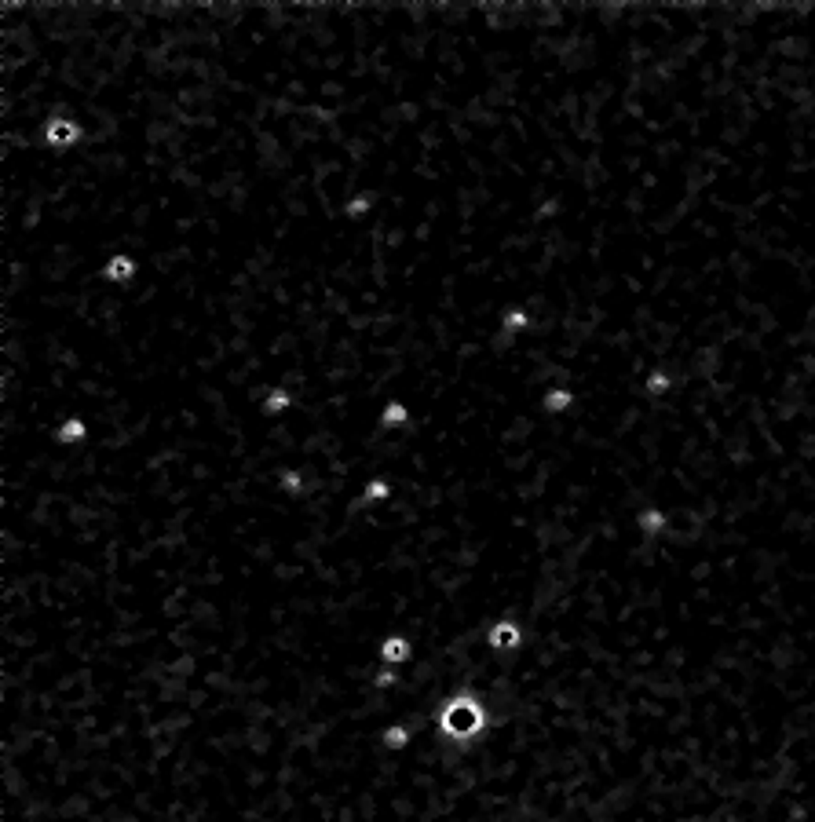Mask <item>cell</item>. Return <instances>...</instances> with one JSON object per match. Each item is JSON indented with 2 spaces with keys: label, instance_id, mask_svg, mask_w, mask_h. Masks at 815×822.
Segmentation results:
<instances>
[{
  "label": "cell",
  "instance_id": "cell-1",
  "mask_svg": "<svg viewBox=\"0 0 815 822\" xmlns=\"http://www.w3.org/2000/svg\"><path fill=\"white\" fill-rule=\"evenodd\" d=\"M468 716H472V720H483L479 702H472V698H457V702L443 713V727H446L450 735H464L468 727H472V723H468Z\"/></svg>",
  "mask_w": 815,
  "mask_h": 822
},
{
  "label": "cell",
  "instance_id": "cell-2",
  "mask_svg": "<svg viewBox=\"0 0 815 822\" xmlns=\"http://www.w3.org/2000/svg\"><path fill=\"white\" fill-rule=\"evenodd\" d=\"M44 139H48L51 146H66V143L77 139V124H70L66 117H51L48 129H44Z\"/></svg>",
  "mask_w": 815,
  "mask_h": 822
},
{
  "label": "cell",
  "instance_id": "cell-3",
  "mask_svg": "<svg viewBox=\"0 0 815 822\" xmlns=\"http://www.w3.org/2000/svg\"><path fill=\"white\" fill-rule=\"evenodd\" d=\"M381 658L391 661V666H399V661L410 658V643H406V636H388V640L381 643Z\"/></svg>",
  "mask_w": 815,
  "mask_h": 822
},
{
  "label": "cell",
  "instance_id": "cell-4",
  "mask_svg": "<svg viewBox=\"0 0 815 822\" xmlns=\"http://www.w3.org/2000/svg\"><path fill=\"white\" fill-rule=\"evenodd\" d=\"M103 274H106L110 281H129V278L136 274V264H132L129 256H114V260H106Z\"/></svg>",
  "mask_w": 815,
  "mask_h": 822
},
{
  "label": "cell",
  "instance_id": "cell-5",
  "mask_svg": "<svg viewBox=\"0 0 815 822\" xmlns=\"http://www.w3.org/2000/svg\"><path fill=\"white\" fill-rule=\"evenodd\" d=\"M490 643H494L497 651H509V647L516 643V628H512V625H497V628H490Z\"/></svg>",
  "mask_w": 815,
  "mask_h": 822
},
{
  "label": "cell",
  "instance_id": "cell-6",
  "mask_svg": "<svg viewBox=\"0 0 815 822\" xmlns=\"http://www.w3.org/2000/svg\"><path fill=\"white\" fill-rule=\"evenodd\" d=\"M406 417H410V413H406V406H402V402H388V406H384V413H381V421H384L388 428L406 424Z\"/></svg>",
  "mask_w": 815,
  "mask_h": 822
},
{
  "label": "cell",
  "instance_id": "cell-7",
  "mask_svg": "<svg viewBox=\"0 0 815 822\" xmlns=\"http://www.w3.org/2000/svg\"><path fill=\"white\" fill-rule=\"evenodd\" d=\"M406 742H410V727L395 723V727H388V731H384V746L388 749H402Z\"/></svg>",
  "mask_w": 815,
  "mask_h": 822
},
{
  "label": "cell",
  "instance_id": "cell-8",
  "mask_svg": "<svg viewBox=\"0 0 815 822\" xmlns=\"http://www.w3.org/2000/svg\"><path fill=\"white\" fill-rule=\"evenodd\" d=\"M286 406H289V391L278 388V391L267 395V413H278V409H286Z\"/></svg>",
  "mask_w": 815,
  "mask_h": 822
},
{
  "label": "cell",
  "instance_id": "cell-9",
  "mask_svg": "<svg viewBox=\"0 0 815 822\" xmlns=\"http://www.w3.org/2000/svg\"><path fill=\"white\" fill-rule=\"evenodd\" d=\"M81 435H84V424H81V421H66V424H62V431H59V438H62V442L81 438Z\"/></svg>",
  "mask_w": 815,
  "mask_h": 822
},
{
  "label": "cell",
  "instance_id": "cell-10",
  "mask_svg": "<svg viewBox=\"0 0 815 822\" xmlns=\"http://www.w3.org/2000/svg\"><path fill=\"white\" fill-rule=\"evenodd\" d=\"M366 212H369V194H359V198L348 201V216L359 219V216H366Z\"/></svg>",
  "mask_w": 815,
  "mask_h": 822
},
{
  "label": "cell",
  "instance_id": "cell-11",
  "mask_svg": "<svg viewBox=\"0 0 815 822\" xmlns=\"http://www.w3.org/2000/svg\"><path fill=\"white\" fill-rule=\"evenodd\" d=\"M523 326H526V314H523V311H509V314H505V329L516 333V329H523Z\"/></svg>",
  "mask_w": 815,
  "mask_h": 822
},
{
  "label": "cell",
  "instance_id": "cell-12",
  "mask_svg": "<svg viewBox=\"0 0 815 822\" xmlns=\"http://www.w3.org/2000/svg\"><path fill=\"white\" fill-rule=\"evenodd\" d=\"M388 497V483H369L366 486V501H384Z\"/></svg>",
  "mask_w": 815,
  "mask_h": 822
},
{
  "label": "cell",
  "instance_id": "cell-13",
  "mask_svg": "<svg viewBox=\"0 0 815 822\" xmlns=\"http://www.w3.org/2000/svg\"><path fill=\"white\" fill-rule=\"evenodd\" d=\"M281 486H286V490H296V486H300V476H281Z\"/></svg>",
  "mask_w": 815,
  "mask_h": 822
},
{
  "label": "cell",
  "instance_id": "cell-14",
  "mask_svg": "<svg viewBox=\"0 0 815 822\" xmlns=\"http://www.w3.org/2000/svg\"><path fill=\"white\" fill-rule=\"evenodd\" d=\"M391 683H395V673H381L377 676V687H391Z\"/></svg>",
  "mask_w": 815,
  "mask_h": 822
}]
</instances>
